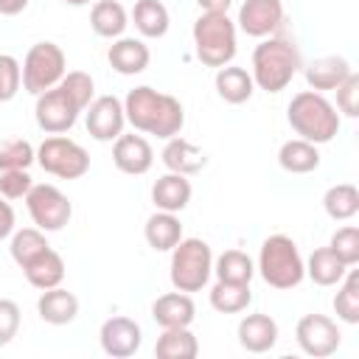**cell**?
Here are the masks:
<instances>
[{
  "label": "cell",
  "mask_w": 359,
  "mask_h": 359,
  "mask_svg": "<svg viewBox=\"0 0 359 359\" xmlns=\"http://www.w3.org/2000/svg\"><path fill=\"white\" fill-rule=\"evenodd\" d=\"M132 22L140 31V36L160 39V36L168 34L171 17H168V8L160 0H137L135 8H132Z\"/></svg>",
  "instance_id": "28"
},
{
  "label": "cell",
  "mask_w": 359,
  "mask_h": 359,
  "mask_svg": "<svg viewBox=\"0 0 359 359\" xmlns=\"http://www.w3.org/2000/svg\"><path fill=\"white\" fill-rule=\"evenodd\" d=\"M351 73V65L348 59L342 56H320L314 59L309 67H306V81L311 90L317 93H328V90H337V84Z\"/></svg>",
  "instance_id": "27"
},
{
  "label": "cell",
  "mask_w": 359,
  "mask_h": 359,
  "mask_svg": "<svg viewBox=\"0 0 359 359\" xmlns=\"http://www.w3.org/2000/svg\"><path fill=\"white\" fill-rule=\"evenodd\" d=\"M196 6L202 11H213V14H227V8L233 6V0H196Z\"/></svg>",
  "instance_id": "45"
},
{
  "label": "cell",
  "mask_w": 359,
  "mask_h": 359,
  "mask_svg": "<svg viewBox=\"0 0 359 359\" xmlns=\"http://www.w3.org/2000/svg\"><path fill=\"white\" fill-rule=\"evenodd\" d=\"M323 208L325 213L334 219V222H348L359 213V191L356 185L351 182H339V185H331L325 194H323Z\"/></svg>",
  "instance_id": "32"
},
{
  "label": "cell",
  "mask_w": 359,
  "mask_h": 359,
  "mask_svg": "<svg viewBox=\"0 0 359 359\" xmlns=\"http://www.w3.org/2000/svg\"><path fill=\"white\" fill-rule=\"evenodd\" d=\"M79 112H84L62 84L45 90L36 95V107H34V118H36V126L48 135H65L76 126L79 121Z\"/></svg>",
  "instance_id": "10"
},
{
  "label": "cell",
  "mask_w": 359,
  "mask_h": 359,
  "mask_svg": "<svg viewBox=\"0 0 359 359\" xmlns=\"http://www.w3.org/2000/svg\"><path fill=\"white\" fill-rule=\"evenodd\" d=\"M28 8V0H0V14L3 17H17Z\"/></svg>",
  "instance_id": "44"
},
{
  "label": "cell",
  "mask_w": 359,
  "mask_h": 359,
  "mask_svg": "<svg viewBox=\"0 0 359 359\" xmlns=\"http://www.w3.org/2000/svg\"><path fill=\"white\" fill-rule=\"evenodd\" d=\"M36 163L45 174H53L59 180H79L90 171V154L81 143L65 137V135H50L39 143L36 149Z\"/></svg>",
  "instance_id": "8"
},
{
  "label": "cell",
  "mask_w": 359,
  "mask_h": 359,
  "mask_svg": "<svg viewBox=\"0 0 359 359\" xmlns=\"http://www.w3.org/2000/svg\"><path fill=\"white\" fill-rule=\"evenodd\" d=\"M31 185H34V177L28 174V168L0 171V196H6V199H25Z\"/></svg>",
  "instance_id": "41"
},
{
  "label": "cell",
  "mask_w": 359,
  "mask_h": 359,
  "mask_svg": "<svg viewBox=\"0 0 359 359\" xmlns=\"http://www.w3.org/2000/svg\"><path fill=\"white\" fill-rule=\"evenodd\" d=\"M25 208H28L34 227H39L42 233L62 230L73 216L70 199L50 182H34L31 191L25 194Z\"/></svg>",
  "instance_id": "9"
},
{
  "label": "cell",
  "mask_w": 359,
  "mask_h": 359,
  "mask_svg": "<svg viewBox=\"0 0 359 359\" xmlns=\"http://www.w3.org/2000/svg\"><path fill=\"white\" fill-rule=\"evenodd\" d=\"M199 353V342L191 334V328H163V334L154 342L157 359H194Z\"/></svg>",
  "instance_id": "29"
},
{
  "label": "cell",
  "mask_w": 359,
  "mask_h": 359,
  "mask_svg": "<svg viewBox=\"0 0 359 359\" xmlns=\"http://www.w3.org/2000/svg\"><path fill=\"white\" fill-rule=\"evenodd\" d=\"M294 339L300 345V351L306 356H314V359H325L331 353H337L339 342H342V334H339V325L325 317V314H303L294 325Z\"/></svg>",
  "instance_id": "11"
},
{
  "label": "cell",
  "mask_w": 359,
  "mask_h": 359,
  "mask_svg": "<svg viewBox=\"0 0 359 359\" xmlns=\"http://www.w3.org/2000/svg\"><path fill=\"white\" fill-rule=\"evenodd\" d=\"M286 121L294 129V135H300L303 140H309L314 146L331 143L342 123L337 107L317 90H303V93L292 95V101L286 107Z\"/></svg>",
  "instance_id": "2"
},
{
  "label": "cell",
  "mask_w": 359,
  "mask_h": 359,
  "mask_svg": "<svg viewBox=\"0 0 359 359\" xmlns=\"http://www.w3.org/2000/svg\"><path fill=\"white\" fill-rule=\"evenodd\" d=\"M300 70V50L286 36H264L252 50V81L266 93H280L289 87L294 73Z\"/></svg>",
  "instance_id": "3"
},
{
  "label": "cell",
  "mask_w": 359,
  "mask_h": 359,
  "mask_svg": "<svg viewBox=\"0 0 359 359\" xmlns=\"http://www.w3.org/2000/svg\"><path fill=\"white\" fill-rule=\"evenodd\" d=\"M278 165L289 174H311L320 168V151L314 143L294 137L278 149Z\"/></svg>",
  "instance_id": "25"
},
{
  "label": "cell",
  "mask_w": 359,
  "mask_h": 359,
  "mask_svg": "<svg viewBox=\"0 0 359 359\" xmlns=\"http://www.w3.org/2000/svg\"><path fill=\"white\" fill-rule=\"evenodd\" d=\"M107 59L112 65L115 73L121 76H137L149 67L151 62V50L143 39H135V36H118L109 50H107Z\"/></svg>",
  "instance_id": "17"
},
{
  "label": "cell",
  "mask_w": 359,
  "mask_h": 359,
  "mask_svg": "<svg viewBox=\"0 0 359 359\" xmlns=\"http://www.w3.org/2000/svg\"><path fill=\"white\" fill-rule=\"evenodd\" d=\"M258 275L272 289L300 286V280L306 278V261L300 258L297 244L283 233L264 238L261 252H258Z\"/></svg>",
  "instance_id": "5"
},
{
  "label": "cell",
  "mask_w": 359,
  "mask_h": 359,
  "mask_svg": "<svg viewBox=\"0 0 359 359\" xmlns=\"http://www.w3.org/2000/svg\"><path fill=\"white\" fill-rule=\"evenodd\" d=\"M14 208H11V202L6 199V196H0V241L3 238H8L11 233H14Z\"/></svg>",
  "instance_id": "43"
},
{
  "label": "cell",
  "mask_w": 359,
  "mask_h": 359,
  "mask_svg": "<svg viewBox=\"0 0 359 359\" xmlns=\"http://www.w3.org/2000/svg\"><path fill=\"white\" fill-rule=\"evenodd\" d=\"M160 157H163V165H165L168 171H174V174H185V177L199 174V171L208 165L205 151H202L199 146H194L191 140L180 137V135L165 140V149H163Z\"/></svg>",
  "instance_id": "21"
},
{
  "label": "cell",
  "mask_w": 359,
  "mask_h": 359,
  "mask_svg": "<svg viewBox=\"0 0 359 359\" xmlns=\"http://www.w3.org/2000/svg\"><path fill=\"white\" fill-rule=\"evenodd\" d=\"M216 93L222 101L227 104H244L252 98L255 93V81L244 67L236 65H224L216 70Z\"/></svg>",
  "instance_id": "24"
},
{
  "label": "cell",
  "mask_w": 359,
  "mask_h": 359,
  "mask_svg": "<svg viewBox=\"0 0 359 359\" xmlns=\"http://www.w3.org/2000/svg\"><path fill=\"white\" fill-rule=\"evenodd\" d=\"M48 238L39 227H22V230H14L11 233V244H8V252L14 258V264L22 269L25 264H31L36 255H42L48 250Z\"/></svg>",
  "instance_id": "33"
},
{
  "label": "cell",
  "mask_w": 359,
  "mask_h": 359,
  "mask_svg": "<svg viewBox=\"0 0 359 359\" xmlns=\"http://www.w3.org/2000/svg\"><path fill=\"white\" fill-rule=\"evenodd\" d=\"M213 275V252L202 238H180L171 250V286L177 292H202Z\"/></svg>",
  "instance_id": "6"
},
{
  "label": "cell",
  "mask_w": 359,
  "mask_h": 359,
  "mask_svg": "<svg viewBox=\"0 0 359 359\" xmlns=\"http://www.w3.org/2000/svg\"><path fill=\"white\" fill-rule=\"evenodd\" d=\"M98 342H101V351L112 359H126V356H135L140 351V342H143V331L140 325L132 320V317H123V314H115L109 320H104L101 331H98Z\"/></svg>",
  "instance_id": "13"
},
{
  "label": "cell",
  "mask_w": 359,
  "mask_h": 359,
  "mask_svg": "<svg viewBox=\"0 0 359 359\" xmlns=\"http://www.w3.org/2000/svg\"><path fill=\"white\" fill-rule=\"evenodd\" d=\"M84 126L87 135L98 143H109L118 135H123L126 126V112H123V101L115 95H98L87 104L84 109Z\"/></svg>",
  "instance_id": "12"
},
{
  "label": "cell",
  "mask_w": 359,
  "mask_h": 359,
  "mask_svg": "<svg viewBox=\"0 0 359 359\" xmlns=\"http://www.w3.org/2000/svg\"><path fill=\"white\" fill-rule=\"evenodd\" d=\"M339 292L334 294V311H337V320L348 323V325H356L359 323V272L348 266L345 278L337 283Z\"/></svg>",
  "instance_id": "35"
},
{
  "label": "cell",
  "mask_w": 359,
  "mask_h": 359,
  "mask_svg": "<svg viewBox=\"0 0 359 359\" xmlns=\"http://www.w3.org/2000/svg\"><path fill=\"white\" fill-rule=\"evenodd\" d=\"M112 163L118 171L140 177L151 168L154 163V149L143 135H118L112 143Z\"/></svg>",
  "instance_id": "15"
},
{
  "label": "cell",
  "mask_w": 359,
  "mask_h": 359,
  "mask_svg": "<svg viewBox=\"0 0 359 359\" xmlns=\"http://www.w3.org/2000/svg\"><path fill=\"white\" fill-rule=\"evenodd\" d=\"M348 266L334 255L331 247H320L309 255L306 261V275L317 283V286H337L342 278H345Z\"/></svg>",
  "instance_id": "30"
},
{
  "label": "cell",
  "mask_w": 359,
  "mask_h": 359,
  "mask_svg": "<svg viewBox=\"0 0 359 359\" xmlns=\"http://www.w3.org/2000/svg\"><path fill=\"white\" fill-rule=\"evenodd\" d=\"M213 275L219 280H233V283H250L255 275V264L247 252L241 250H224L213 261Z\"/></svg>",
  "instance_id": "34"
},
{
  "label": "cell",
  "mask_w": 359,
  "mask_h": 359,
  "mask_svg": "<svg viewBox=\"0 0 359 359\" xmlns=\"http://www.w3.org/2000/svg\"><path fill=\"white\" fill-rule=\"evenodd\" d=\"M62 3H67V6H76V8H79V6H87L90 0H62Z\"/></svg>",
  "instance_id": "46"
},
{
  "label": "cell",
  "mask_w": 359,
  "mask_h": 359,
  "mask_svg": "<svg viewBox=\"0 0 359 359\" xmlns=\"http://www.w3.org/2000/svg\"><path fill=\"white\" fill-rule=\"evenodd\" d=\"M59 84L67 90V95H70L81 109H87V104L95 98V81H93V76L84 73V70H70V73H65Z\"/></svg>",
  "instance_id": "38"
},
{
  "label": "cell",
  "mask_w": 359,
  "mask_h": 359,
  "mask_svg": "<svg viewBox=\"0 0 359 359\" xmlns=\"http://www.w3.org/2000/svg\"><path fill=\"white\" fill-rule=\"evenodd\" d=\"M143 238L154 252H168L177 247V241L182 238V222L177 219V213L168 210H157L146 219L143 227Z\"/></svg>",
  "instance_id": "22"
},
{
  "label": "cell",
  "mask_w": 359,
  "mask_h": 359,
  "mask_svg": "<svg viewBox=\"0 0 359 359\" xmlns=\"http://www.w3.org/2000/svg\"><path fill=\"white\" fill-rule=\"evenodd\" d=\"M126 25H129V14L118 0H98L90 11V28L104 39L123 36Z\"/></svg>",
  "instance_id": "26"
},
{
  "label": "cell",
  "mask_w": 359,
  "mask_h": 359,
  "mask_svg": "<svg viewBox=\"0 0 359 359\" xmlns=\"http://www.w3.org/2000/svg\"><path fill=\"white\" fill-rule=\"evenodd\" d=\"M236 334H238V345L244 351H250V353H266L278 342V323L269 314L255 311V314L241 317Z\"/></svg>",
  "instance_id": "18"
},
{
  "label": "cell",
  "mask_w": 359,
  "mask_h": 359,
  "mask_svg": "<svg viewBox=\"0 0 359 359\" xmlns=\"http://www.w3.org/2000/svg\"><path fill=\"white\" fill-rule=\"evenodd\" d=\"M65 73H67V59L56 42L45 39V42H36L28 48V53L22 59V87L31 95H39L50 87H56Z\"/></svg>",
  "instance_id": "7"
},
{
  "label": "cell",
  "mask_w": 359,
  "mask_h": 359,
  "mask_svg": "<svg viewBox=\"0 0 359 359\" xmlns=\"http://www.w3.org/2000/svg\"><path fill=\"white\" fill-rule=\"evenodd\" d=\"M191 194H194L191 180L185 174H174V171L157 177L154 185H151V202H154V208L157 210H168V213L185 210L188 202H191Z\"/></svg>",
  "instance_id": "19"
},
{
  "label": "cell",
  "mask_w": 359,
  "mask_h": 359,
  "mask_svg": "<svg viewBox=\"0 0 359 359\" xmlns=\"http://www.w3.org/2000/svg\"><path fill=\"white\" fill-rule=\"evenodd\" d=\"M20 320H22L20 306H17L14 300H8V297H0V348L8 345V342L17 337Z\"/></svg>",
  "instance_id": "42"
},
{
  "label": "cell",
  "mask_w": 359,
  "mask_h": 359,
  "mask_svg": "<svg viewBox=\"0 0 359 359\" xmlns=\"http://www.w3.org/2000/svg\"><path fill=\"white\" fill-rule=\"evenodd\" d=\"M328 247L334 250V255H337L345 266H356V264H359V227H353V224L339 227V230L331 236V244H328Z\"/></svg>",
  "instance_id": "37"
},
{
  "label": "cell",
  "mask_w": 359,
  "mask_h": 359,
  "mask_svg": "<svg viewBox=\"0 0 359 359\" xmlns=\"http://www.w3.org/2000/svg\"><path fill=\"white\" fill-rule=\"evenodd\" d=\"M31 163H36V149L28 140H22V137L0 140V171L28 168Z\"/></svg>",
  "instance_id": "36"
},
{
  "label": "cell",
  "mask_w": 359,
  "mask_h": 359,
  "mask_svg": "<svg viewBox=\"0 0 359 359\" xmlns=\"http://www.w3.org/2000/svg\"><path fill=\"white\" fill-rule=\"evenodd\" d=\"M22 275H25V280L34 289L45 292V289L62 286V280H65V261H62V255L56 250L48 247L42 255H36L31 264L22 266Z\"/></svg>",
  "instance_id": "23"
},
{
  "label": "cell",
  "mask_w": 359,
  "mask_h": 359,
  "mask_svg": "<svg viewBox=\"0 0 359 359\" xmlns=\"http://www.w3.org/2000/svg\"><path fill=\"white\" fill-rule=\"evenodd\" d=\"M36 314L48 325H67L79 317V297L62 286L45 289L36 300Z\"/></svg>",
  "instance_id": "20"
},
{
  "label": "cell",
  "mask_w": 359,
  "mask_h": 359,
  "mask_svg": "<svg viewBox=\"0 0 359 359\" xmlns=\"http://www.w3.org/2000/svg\"><path fill=\"white\" fill-rule=\"evenodd\" d=\"M250 303H252L250 283L216 280L213 289H210V306H213L219 314H238V311H247Z\"/></svg>",
  "instance_id": "31"
},
{
  "label": "cell",
  "mask_w": 359,
  "mask_h": 359,
  "mask_svg": "<svg viewBox=\"0 0 359 359\" xmlns=\"http://www.w3.org/2000/svg\"><path fill=\"white\" fill-rule=\"evenodd\" d=\"M22 87V65L11 53H0V101H11Z\"/></svg>",
  "instance_id": "39"
},
{
  "label": "cell",
  "mask_w": 359,
  "mask_h": 359,
  "mask_svg": "<svg viewBox=\"0 0 359 359\" xmlns=\"http://www.w3.org/2000/svg\"><path fill=\"white\" fill-rule=\"evenodd\" d=\"M337 112H342V115H348V118H356L359 115V76L351 70L339 84H337Z\"/></svg>",
  "instance_id": "40"
},
{
  "label": "cell",
  "mask_w": 359,
  "mask_h": 359,
  "mask_svg": "<svg viewBox=\"0 0 359 359\" xmlns=\"http://www.w3.org/2000/svg\"><path fill=\"white\" fill-rule=\"evenodd\" d=\"M123 112H126V123H132L135 132L154 135L160 140L177 137L185 126V109L180 98L160 93L149 84H140L126 93Z\"/></svg>",
  "instance_id": "1"
},
{
  "label": "cell",
  "mask_w": 359,
  "mask_h": 359,
  "mask_svg": "<svg viewBox=\"0 0 359 359\" xmlns=\"http://www.w3.org/2000/svg\"><path fill=\"white\" fill-rule=\"evenodd\" d=\"M194 53L205 67H224L236 56V22L227 14L202 11L191 28Z\"/></svg>",
  "instance_id": "4"
},
{
  "label": "cell",
  "mask_w": 359,
  "mask_h": 359,
  "mask_svg": "<svg viewBox=\"0 0 359 359\" xmlns=\"http://www.w3.org/2000/svg\"><path fill=\"white\" fill-rule=\"evenodd\" d=\"M194 317L196 306L188 292H165L151 303V320L160 328H191Z\"/></svg>",
  "instance_id": "16"
},
{
  "label": "cell",
  "mask_w": 359,
  "mask_h": 359,
  "mask_svg": "<svg viewBox=\"0 0 359 359\" xmlns=\"http://www.w3.org/2000/svg\"><path fill=\"white\" fill-rule=\"evenodd\" d=\"M236 22L247 36H272L283 22V0H244Z\"/></svg>",
  "instance_id": "14"
}]
</instances>
